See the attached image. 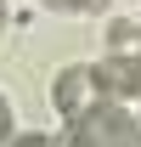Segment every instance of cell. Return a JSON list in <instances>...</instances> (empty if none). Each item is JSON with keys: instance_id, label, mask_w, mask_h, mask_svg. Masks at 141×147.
I'll use <instances>...</instances> for the list:
<instances>
[{"instance_id": "cell-1", "label": "cell", "mask_w": 141, "mask_h": 147, "mask_svg": "<svg viewBox=\"0 0 141 147\" xmlns=\"http://www.w3.org/2000/svg\"><path fill=\"white\" fill-rule=\"evenodd\" d=\"M62 147H141V125L113 102H96L90 113H79L68 125V142Z\"/></svg>"}, {"instance_id": "cell-4", "label": "cell", "mask_w": 141, "mask_h": 147, "mask_svg": "<svg viewBox=\"0 0 141 147\" xmlns=\"http://www.w3.org/2000/svg\"><path fill=\"white\" fill-rule=\"evenodd\" d=\"M40 6H56V11H102L107 0H40Z\"/></svg>"}, {"instance_id": "cell-2", "label": "cell", "mask_w": 141, "mask_h": 147, "mask_svg": "<svg viewBox=\"0 0 141 147\" xmlns=\"http://www.w3.org/2000/svg\"><path fill=\"white\" fill-rule=\"evenodd\" d=\"M107 62L96 68V85L102 96H136L141 91V34L136 23H113V34H107Z\"/></svg>"}, {"instance_id": "cell-6", "label": "cell", "mask_w": 141, "mask_h": 147, "mask_svg": "<svg viewBox=\"0 0 141 147\" xmlns=\"http://www.w3.org/2000/svg\"><path fill=\"white\" fill-rule=\"evenodd\" d=\"M11 147H51V142H45V136H17Z\"/></svg>"}, {"instance_id": "cell-5", "label": "cell", "mask_w": 141, "mask_h": 147, "mask_svg": "<svg viewBox=\"0 0 141 147\" xmlns=\"http://www.w3.org/2000/svg\"><path fill=\"white\" fill-rule=\"evenodd\" d=\"M11 136V108H6V96H0V142Z\"/></svg>"}, {"instance_id": "cell-3", "label": "cell", "mask_w": 141, "mask_h": 147, "mask_svg": "<svg viewBox=\"0 0 141 147\" xmlns=\"http://www.w3.org/2000/svg\"><path fill=\"white\" fill-rule=\"evenodd\" d=\"M51 102L62 119H79V113H90L96 102H102V85H96V68H62L56 74V85H51Z\"/></svg>"}, {"instance_id": "cell-7", "label": "cell", "mask_w": 141, "mask_h": 147, "mask_svg": "<svg viewBox=\"0 0 141 147\" xmlns=\"http://www.w3.org/2000/svg\"><path fill=\"white\" fill-rule=\"evenodd\" d=\"M0 23H6V0H0Z\"/></svg>"}]
</instances>
